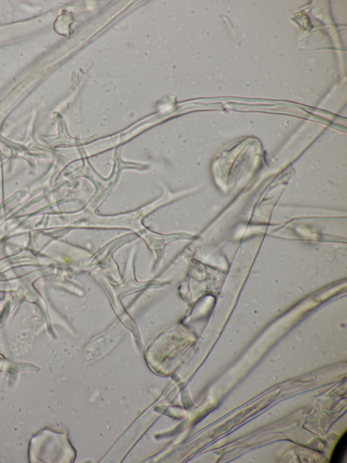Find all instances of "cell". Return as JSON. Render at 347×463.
<instances>
[{
    "instance_id": "1",
    "label": "cell",
    "mask_w": 347,
    "mask_h": 463,
    "mask_svg": "<svg viewBox=\"0 0 347 463\" xmlns=\"http://www.w3.org/2000/svg\"><path fill=\"white\" fill-rule=\"evenodd\" d=\"M347 446V437L346 431L344 432L340 440H338L336 446L333 451L332 456H331L330 462L332 463H341L343 462L346 455Z\"/></svg>"
}]
</instances>
